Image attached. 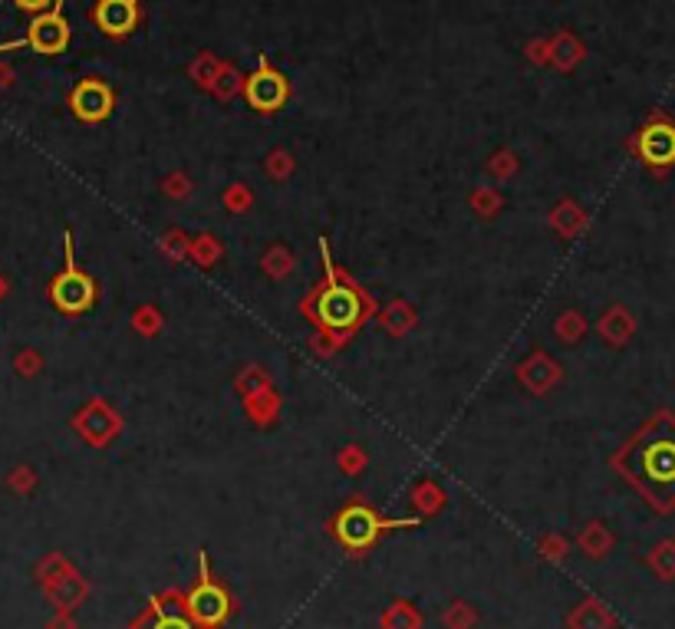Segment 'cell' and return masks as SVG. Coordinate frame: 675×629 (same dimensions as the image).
Returning a JSON list of instances; mask_svg holds the SVG:
<instances>
[{"mask_svg":"<svg viewBox=\"0 0 675 629\" xmlns=\"http://www.w3.org/2000/svg\"><path fill=\"white\" fill-rule=\"evenodd\" d=\"M379 629H425V613L412 600H392L379 613Z\"/></svg>","mask_w":675,"mask_h":629,"instance_id":"7402d4cb","label":"cell"},{"mask_svg":"<svg viewBox=\"0 0 675 629\" xmlns=\"http://www.w3.org/2000/svg\"><path fill=\"white\" fill-rule=\"evenodd\" d=\"M264 168L274 182H287V178L297 172V159L287 149H270L267 159H264Z\"/></svg>","mask_w":675,"mask_h":629,"instance_id":"8d00e7d4","label":"cell"},{"mask_svg":"<svg viewBox=\"0 0 675 629\" xmlns=\"http://www.w3.org/2000/svg\"><path fill=\"white\" fill-rule=\"evenodd\" d=\"M188 247H191V238H188L182 228H168L162 238H159V254L165 257L168 264L188 261Z\"/></svg>","mask_w":675,"mask_h":629,"instance_id":"d6a6232c","label":"cell"},{"mask_svg":"<svg viewBox=\"0 0 675 629\" xmlns=\"http://www.w3.org/2000/svg\"><path fill=\"white\" fill-rule=\"evenodd\" d=\"M485 168H488V175H494V182H508V178L517 175V168H521V159H517L511 149H498Z\"/></svg>","mask_w":675,"mask_h":629,"instance_id":"f35d334b","label":"cell"},{"mask_svg":"<svg viewBox=\"0 0 675 629\" xmlns=\"http://www.w3.org/2000/svg\"><path fill=\"white\" fill-rule=\"evenodd\" d=\"M93 24L112 40H126L129 33L142 24V0H96L89 10Z\"/></svg>","mask_w":675,"mask_h":629,"instance_id":"7c38bea8","label":"cell"},{"mask_svg":"<svg viewBox=\"0 0 675 629\" xmlns=\"http://www.w3.org/2000/svg\"><path fill=\"white\" fill-rule=\"evenodd\" d=\"M468 205H471V211H475L478 218L491 221V218H498V215H501V208H504V195H501L494 185H478L475 192L468 195Z\"/></svg>","mask_w":675,"mask_h":629,"instance_id":"f546056e","label":"cell"},{"mask_svg":"<svg viewBox=\"0 0 675 629\" xmlns=\"http://www.w3.org/2000/svg\"><path fill=\"white\" fill-rule=\"evenodd\" d=\"M577 547L587 560H606L616 547V534L603 521H587L577 534Z\"/></svg>","mask_w":675,"mask_h":629,"instance_id":"d6986e66","label":"cell"},{"mask_svg":"<svg viewBox=\"0 0 675 629\" xmlns=\"http://www.w3.org/2000/svg\"><path fill=\"white\" fill-rule=\"evenodd\" d=\"M132 330L145 336V340H152V336H159L165 330V317L162 310L155 307V303H142V307L132 310Z\"/></svg>","mask_w":675,"mask_h":629,"instance_id":"1f68e13d","label":"cell"},{"mask_svg":"<svg viewBox=\"0 0 675 629\" xmlns=\"http://www.w3.org/2000/svg\"><path fill=\"white\" fill-rule=\"evenodd\" d=\"M409 504L415 508V518H435L438 511L448 504V491L432 478H422L419 485H412Z\"/></svg>","mask_w":675,"mask_h":629,"instance_id":"44dd1931","label":"cell"},{"mask_svg":"<svg viewBox=\"0 0 675 629\" xmlns=\"http://www.w3.org/2000/svg\"><path fill=\"white\" fill-rule=\"evenodd\" d=\"M481 623V613L475 603L468 600H452L442 613V626L445 629H475Z\"/></svg>","mask_w":675,"mask_h":629,"instance_id":"4dcf8cb0","label":"cell"},{"mask_svg":"<svg viewBox=\"0 0 675 629\" xmlns=\"http://www.w3.org/2000/svg\"><path fill=\"white\" fill-rule=\"evenodd\" d=\"M264 389H274V376H270V369L261 366V363H247L238 376H234V392L244 399V396H257V392Z\"/></svg>","mask_w":675,"mask_h":629,"instance_id":"d4e9b609","label":"cell"},{"mask_svg":"<svg viewBox=\"0 0 675 629\" xmlns=\"http://www.w3.org/2000/svg\"><path fill=\"white\" fill-rule=\"evenodd\" d=\"M587 50H583V43L573 37V33H557L554 40H550V63H557L560 70H573Z\"/></svg>","mask_w":675,"mask_h":629,"instance_id":"83f0119b","label":"cell"},{"mask_svg":"<svg viewBox=\"0 0 675 629\" xmlns=\"http://www.w3.org/2000/svg\"><path fill=\"white\" fill-rule=\"evenodd\" d=\"M336 468H340L346 478L363 475V471L369 468L366 448H359V445H346V448H340V455H336Z\"/></svg>","mask_w":675,"mask_h":629,"instance_id":"74e56055","label":"cell"},{"mask_svg":"<svg viewBox=\"0 0 675 629\" xmlns=\"http://www.w3.org/2000/svg\"><path fill=\"white\" fill-rule=\"evenodd\" d=\"M14 369H17V376H24V379H33L43 369V356L37 353V350H24V353H17V359H14Z\"/></svg>","mask_w":675,"mask_h":629,"instance_id":"7bdbcfd3","label":"cell"},{"mask_svg":"<svg viewBox=\"0 0 675 629\" xmlns=\"http://www.w3.org/2000/svg\"><path fill=\"white\" fill-rule=\"evenodd\" d=\"M587 333H590V320L583 317L580 310H564L554 320V336L560 343H567V346H577Z\"/></svg>","mask_w":675,"mask_h":629,"instance_id":"f1b7e54d","label":"cell"},{"mask_svg":"<svg viewBox=\"0 0 675 629\" xmlns=\"http://www.w3.org/2000/svg\"><path fill=\"white\" fill-rule=\"evenodd\" d=\"M527 56H531V63H537V66L550 63V43L547 40H534L531 47H527Z\"/></svg>","mask_w":675,"mask_h":629,"instance_id":"ee69618b","label":"cell"},{"mask_svg":"<svg viewBox=\"0 0 675 629\" xmlns=\"http://www.w3.org/2000/svg\"><path fill=\"white\" fill-rule=\"evenodd\" d=\"M50 300L66 317H80V313L93 310L99 300V284L93 274L83 271L73 257V231L63 234V267L50 280Z\"/></svg>","mask_w":675,"mask_h":629,"instance_id":"8992f818","label":"cell"},{"mask_svg":"<svg viewBox=\"0 0 675 629\" xmlns=\"http://www.w3.org/2000/svg\"><path fill=\"white\" fill-rule=\"evenodd\" d=\"M14 4L20 7V10H27V14H43V10H50L53 7V0H14Z\"/></svg>","mask_w":675,"mask_h":629,"instance_id":"bcb514c9","label":"cell"},{"mask_svg":"<svg viewBox=\"0 0 675 629\" xmlns=\"http://www.w3.org/2000/svg\"><path fill=\"white\" fill-rule=\"evenodd\" d=\"M241 409L257 429H270V425L277 422L280 409H284V396H277V389H264V392H257V396H244Z\"/></svg>","mask_w":675,"mask_h":629,"instance_id":"ffe728a7","label":"cell"},{"mask_svg":"<svg viewBox=\"0 0 675 629\" xmlns=\"http://www.w3.org/2000/svg\"><path fill=\"white\" fill-rule=\"evenodd\" d=\"M73 432L83 438L89 448H106L112 438H119V432L126 429L122 415L109 406L103 396H93L86 406L73 415Z\"/></svg>","mask_w":675,"mask_h":629,"instance_id":"ba28073f","label":"cell"},{"mask_svg":"<svg viewBox=\"0 0 675 629\" xmlns=\"http://www.w3.org/2000/svg\"><path fill=\"white\" fill-rule=\"evenodd\" d=\"M261 271L270 277V280H287L290 274L297 271V254L290 251L284 244H270L264 257H261Z\"/></svg>","mask_w":675,"mask_h":629,"instance_id":"cb8c5ba5","label":"cell"},{"mask_svg":"<svg viewBox=\"0 0 675 629\" xmlns=\"http://www.w3.org/2000/svg\"><path fill=\"white\" fill-rule=\"evenodd\" d=\"M126 629H198L185 613V590L168 587L145 603V610L135 616Z\"/></svg>","mask_w":675,"mask_h":629,"instance_id":"9c48e42d","label":"cell"},{"mask_svg":"<svg viewBox=\"0 0 675 629\" xmlns=\"http://www.w3.org/2000/svg\"><path fill=\"white\" fill-rule=\"evenodd\" d=\"M238 610H241L238 597L211 570L208 550H198V577L185 590V613L191 616V623L198 629H224L238 616Z\"/></svg>","mask_w":675,"mask_h":629,"instance_id":"277c9868","label":"cell"},{"mask_svg":"<svg viewBox=\"0 0 675 629\" xmlns=\"http://www.w3.org/2000/svg\"><path fill=\"white\" fill-rule=\"evenodd\" d=\"M20 47H27V40L20 37V40H10V43H0V53H10V50H20Z\"/></svg>","mask_w":675,"mask_h":629,"instance_id":"7dc6e473","label":"cell"},{"mask_svg":"<svg viewBox=\"0 0 675 629\" xmlns=\"http://www.w3.org/2000/svg\"><path fill=\"white\" fill-rule=\"evenodd\" d=\"M636 330H639V320H636V313L626 307V303H613V307H606L600 323H596L600 340L606 346H613V350H623V346L636 336Z\"/></svg>","mask_w":675,"mask_h":629,"instance_id":"5bb4252c","label":"cell"},{"mask_svg":"<svg viewBox=\"0 0 675 629\" xmlns=\"http://www.w3.org/2000/svg\"><path fill=\"white\" fill-rule=\"evenodd\" d=\"M517 383L531 392L534 399H540V396H547L550 389H557L564 383V366H560L547 350H534L521 366H517Z\"/></svg>","mask_w":675,"mask_h":629,"instance_id":"4fadbf2b","label":"cell"},{"mask_svg":"<svg viewBox=\"0 0 675 629\" xmlns=\"http://www.w3.org/2000/svg\"><path fill=\"white\" fill-rule=\"evenodd\" d=\"M537 554L540 560H547V564H567L570 557V537L560 534V531H550L537 541Z\"/></svg>","mask_w":675,"mask_h":629,"instance_id":"836d02e7","label":"cell"},{"mask_svg":"<svg viewBox=\"0 0 675 629\" xmlns=\"http://www.w3.org/2000/svg\"><path fill=\"white\" fill-rule=\"evenodd\" d=\"M323 277L300 297V317L313 327L310 350L330 359L353 343V336L376 317L379 303L359 280L333 261L330 241L320 238Z\"/></svg>","mask_w":675,"mask_h":629,"instance_id":"6da1fadb","label":"cell"},{"mask_svg":"<svg viewBox=\"0 0 675 629\" xmlns=\"http://www.w3.org/2000/svg\"><path fill=\"white\" fill-rule=\"evenodd\" d=\"M422 518H389L382 514L376 504H369L363 494H353L343 508H336V514L326 521V534L333 537L336 547L343 550L350 560H366L379 547L382 537H389L392 531L402 527H419Z\"/></svg>","mask_w":675,"mask_h":629,"instance_id":"3957f363","label":"cell"},{"mask_svg":"<svg viewBox=\"0 0 675 629\" xmlns=\"http://www.w3.org/2000/svg\"><path fill=\"white\" fill-rule=\"evenodd\" d=\"M224 257V244H221V238L218 234H211V231H205V234H198V238H191V247H188V261L191 264H198V267H215L218 261Z\"/></svg>","mask_w":675,"mask_h":629,"instance_id":"484cf974","label":"cell"},{"mask_svg":"<svg viewBox=\"0 0 675 629\" xmlns=\"http://www.w3.org/2000/svg\"><path fill=\"white\" fill-rule=\"evenodd\" d=\"M70 112L86 126H99V122H106L112 116V109H116V93H112V86L106 80H99V76H86L73 86L70 93Z\"/></svg>","mask_w":675,"mask_h":629,"instance_id":"30bf717a","label":"cell"},{"mask_svg":"<svg viewBox=\"0 0 675 629\" xmlns=\"http://www.w3.org/2000/svg\"><path fill=\"white\" fill-rule=\"evenodd\" d=\"M241 96L247 99V106L261 116H274L287 103H290V80L280 70H274L270 56L261 53L257 56V70L251 76H244V89Z\"/></svg>","mask_w":675,"mask_h":629,"instance_id":"52a82bcc","label":"cell"},{"mask_svg":"<svg viewBox=\"0 0 675 629\" xmlns=\"http://www.w3.org/2000/svg\"><path fill=\"white\" fill-rule=\"evenodd\" d=\"M47 629H80V623H76V616H73V613H60V610H56V613L50 616Z\"/></svg>","mask_w":675,"mask_h":629,"instance_id":"f6af8a7d","label":"cell"},{"mask_svg":"<svg viewBox=\"0 0 675 629\" xmlns=\"http://www.w3.org/2000/svg\"><path fill=\"white\" fill-rule=\"evenodd\" d=\"M14 83V70L10 66H0V86H10Z\"/></svg>","mask_w":675,"mask_h":629,"instance_id":"c3c4849f","label":"cell"},{"mask_svg":"<svg viewBox=\"0 0 675 629\" xmlns=\"http://www.w3.org/2000/svg\"><path fill=\"white\" fill-rule=\"evenodd\" d=\"M218 70H221V60L215 53H201L195 63H191V80H195L201 89H211V83H215V76H218Z\"/></svg>","mask_w":675,"mask_h":629,"instance_id":"ab89813d","label":"cell"},{"mask_svg":"<svg viewBox=\"0 0 675 629\" xmlns=\"http://www.w3.org/2000/svg\"><path fill=\"white\" fill-rule=\"evenodd\" d=\"M373 320L379 323L382 333L396 336V340H402V336H409L415 327H419V313H415L409 300H389L386 307L376 310Z\"/></svg>","mask_w":675,"mask_h":629,"instance_id":"ac0fdd59","label":"cell"},{"mask_svg":"<svg viewBox=\"0 0 675 629\" xmlns=\"http://www.w3.org/2000/svg\"><path fill=\"white\" fill-rule=\"evenodd\" d=\"M547 228L554 231L560 241H573V238H580V234L590 228V215L583 211L580 201L560 198L554 205V211L547 215Z\"/></svg>","mask_w":675,"mask_h":629,"instance_id":"2e32d148","label":"cell"},{"mask_svg":"<svg viewBox=\"0 0 675 629\" xmlns=\"http://www.w3.org/2000/svg\"><path fill=\"white\" fill-rule=\"evenodd\" d=\"M244 89V76L234 70V66H228V63H221V70H218V76H215V83H211V89L208 93H215L218 99H234Z\"/></svg>","mask_w":675,"mask_h":629,"instance_id":"e575fe53","label":"cell"},{"mask_svg":"<svg viewBox=\"0 0 675 629\" xmlns=\"http://www.w3.org/2000/svg\"><path fill=\"white\" fill-rule=\"evenodd\" d=\"M564 623H567V629H616V626H620L616 613L600 597H583L567 613Z\"/></svg>","mask_w":675,"mask_h":629,"instance_id":"e0dca14e","label":"cell"},{"mask_svg":"<svg viewBox=\"0 0 675 629\" xmlns=\"http://www.w3.org/2000/svg\"><path fill=\"white\" fill-rule=\"evenodd\" d=\"M7 294H10V284H7V277H4V274H0V300H4Z\"/></svg>","mask_w":675,"mask_h":629,"instance_id":"681fc988","label":"cell"},{"mask_svg":"<svg viewBox=\"0 0 675 629\" xmlns=\"http://www.w3.org/2000/svg\"><path fill=\"white\" fill-rule=\"evenodd\" d=\"M643 560H646L652 577L662 583H672L675 580V537H662L659 544H652Z\"/></svg>","mask_w":675,"mask_h":629,"instance_id":"603a6c76","label":"cell"},{"mask_svg":"<svg viewBox=\"0 0 675 629\" xmlns=\"http://www.w3.org/2000/svg\"><path fill=\"white\" fill-rule=\"evenodd\" d=\"M626 152L646 168L652 178H669L675 172V119L669 112H652L633 136L626 139Z\"/></svg>","mask_w":675,"mask_h":629,"instance_id":"5b68a950","label":"cell"},{"mask_svg":"<svg viewBox=\"0 0 675 629\" xmlns=\"http://www.w3.org/2000/svg\"><path fill=\"white\" fill-rule=\"evenodd\" d=\"M7 488L17 491V494H30L33 488H37V471H33L30 465H20L7 475Z\"/></svg>","mask_w":675,"mask_h":629,"instance_id":"b9f144b4","label":"cell"},{"mask_svg":"<svg viewBox=\"0 0 675 629\" xmlns=\"http://www.w3.org/2000/svg\"><path fill=\"white\" fill-rule=\"evenodd\" d=\"M89 593H93V583H89L80 570H73V574H66L63 580H56L53 587L43 590V597L53 603V610L76 613L89 600Z\"/></svg>","mask_w":675,"mask_h":629,"instance_id":"9a60e30c","label":"cell"},{"mask_svg":"<svg viewBox=\"0 0 675 629\" xmlns=\"http://www.w3.org/2000/svg\"><path fill=\"white\" fill-rule=\"evenodd\" d=\"M610 468L656 514H675V412H652L610 455Z\"/></svg>","mask_w":675,"mask_h":629,"instance_id":"7a4b0ae2","label":"cell"},{"mask_svg":"<svg viewBox=\"0 0 675 629\" xmlns=\"http://www.w3.org/2000/svg\"><path fill=\"white\" fill-rule=\"evenodd\" d=\"M73 570H76L73 560L66 554H60V550H53V554H47L37 567H33V577H37L40 590H47V587H53L56 580H63L66 574H73Z\"/></svg>","mask_w":675,"mask_h":629,"instance_id":"4316f807","label":"cell"},{"mask_svg":"<svg viewBox=\"0 0 675 629\" xmlns=\"http://www.w3.org/2000/svg\"><path fill=\"white\" fill-rule=\"evenodd\" d=\"M162 192L172 201H188L191 195H195V182H191L185 172H172V175L162 178Z\"/></svg>","mask_w":675,"mask_h":629,"instance_id":"60d3db41","label":"cell"},{"mask_svg":"<svg viewBox=\"0 0 675 629\" xmlns=\"http://www.w3.org/2000/svg\"><path fill=\"white\" fill-rule=\"evenodd\" d=\"M221 205L228 208L231 215H247V211L254 208V192H251V185H244V182L228 185V188H224V195H221Z\"/></svg>","mask_w":675,"mask_h":629,"instance_id":"d590c367","label":"cell"},{"mask_svg":"<svg viewBox=\"0 0 675 629\" xmlns=\"http://www.w3.org/2000/svg\"><path fill=\"white\" fill-rule=\"evenodd\" d=\"M70 24H66L63 17V0H53L50 10H43V14H37L30 20L27 27V47L37 50L43 56H60L66 47H70Z\"/></svg>","mask_w":675,"mask_h":629,"instance_id":"8fae6325","label":"cell"}]
</instances>
